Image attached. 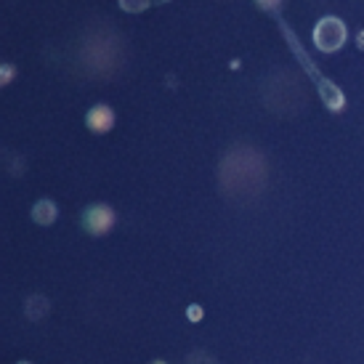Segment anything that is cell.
I'll use <instances>...</instances> for the list:
<instances>
[{
	"label": "cell",
	"instance_id": "cell-3",
	"mask_svg": "<svg viewBox=\"0 0 364 364\" xmlns=\"http://www.w3.org/2000/svg\"><path fill=\"white\" fill-rule=\"evenodd\" d=\"M112 125H114V114H112L109 107L99 104V107H93V109L88 112V128H91V131L104 133V131H109Z\"/></svg>",
	"mask_w": 364,
	"mask_h": 364
},
{
	"label": "cell",
	"instance_id": "cell-5",
	"mask_svg": "<svg viewBox=\"0 0 364 364\" xmlns=\"http://www.w3.org/2000/svg\"><path fill=\"white\" fill-rule=\"evenodd\" d=\"M120 6L125 11H131V14H139V11H144L149 6V0H120Z\"/></svg>",
	"mask_w": 364,
	"mask_h": 364
},
{
	"label": "cell",
	"instance_id": "cell-1",
	"mask_svg": "<svg viewBox=\"0 0 364 364\" xmlns=\"http://www.w3.org/2000/svg\"><path fill=\"white\" fill-rule=\"evenodd\" d=\"M346 41V27L341 24L338 19H322L316 24V30H314V43H316V48L324 53H333L338 51Z\"/></svg>",
	"mask_w": 364,
	"mask_h": 364
},
{
	"label": "cell",
	"instance_id": "cell-2",
	"mask_svg": "<svg viewBox=\"0 0 364 364\" xmlns=\"http://www.w3.org/2000/svg\"><path fill=\"white\" fill-rule=\"evenodd\" d=\"M112 221H114V215H112L109 208H104V205H93L85 210L82 215V223H85V229L91 234H104L112 229Z\"/></svg>",
	"mask_w": 364,
	"mask_h": 364
},
{
	"label": "cell",
	"instance_id": "cell-4",
	"mask_svg": "<svg viewBox=\"0 0 364 364\" xmlns=\"http://www.w3.org/2000/svg\"><path fill=\"white\" fill-rule=\"evenodd\" d=\"M32 218H35L38 223H43V226H46V223H51L53 218H56V205L48 203V200H43V203L35 205V210H32Z\"/></svg>",
	"mask_w": 364,
	"mask_h": 364
},
{
	"label": "cell",
	"instance_id": "cell-7",
	"mask_svg": "<svg viewBox=\"0 0 364 364\" xmlns=\"http://www.w3.org/2000/svg\"><path fill=\"white\" fill-rule=\"evenodd\" d=\"M154 364H162V362H154Z\"/></svg>",
	"mask_w": 364,
	"mask_h": 364
},
{
	"label": "cell",
	"instance_id": "cell-6",
	"mask_svg": "<svg viewBox=\"0 0 364 364\" xmlns=\"http://www.w3.org/2000/svg\"><path fill=\"white\" fill-rule=\"evenodd\" d=\"M258 3H261L263 9H274L277 6V0H258Z\"/></svg>",
	"mask_w": 364,
	"mask_h": 364
}]
</instances>
